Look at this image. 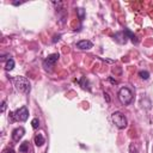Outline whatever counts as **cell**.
I'll return each mask as SVG.
<instances>
[{
  "instance_id": "1",
  "label": "cell",
  "mask_w": 153,
  "mask_h": 153,
  "mask_svg": "<svg viewBox=\"0 0 153 153\" xmlns=\"http://www.w3.org/2000/svg\"><path fill=\"white\" fill-rule=\"evenodd\" d=\"M13 84L16 86V88L22 92V93H29L30 92V82L25 76H14L13 79Z\"/></svg>"
},
{
  "instance_id": "2",
  "label": "cell",
  "mask_w": 153,
  "mask_h": 153,
  "mask_svg": "<svg viewBox=\"0 0 153 153\" xmlns=\"http://www.w3.org/2000/svg\"><path fill=\"white\" fill-rule=\"evenodd\" d=\"M27 117H29V110L26 106H22L18 110H16L14 112H10V120L12 122H14V121L24 122L27 120Z\"/></svg>"
},
{
  "instance_id": "3",
  "label": "cell",
  "mask_w": 153,
  "mask_h": 153,
  "mask_svg": "<svg viewBox=\"0 0 153 153\" xmlns=\"http://www.w3.org/2000/svg\"><path fill=\"white\" fill-rule=\"evenodd\" d=\"M118 99L123 105H128L133 102V92L128 87H122L118 91Z\"/></svg>"
},
{
  "instance_id": "4",
  "label": "cell",
  "mask_w": 153,
  "mask_h": 153,
  "mask_svg": "<svg viewBox=\"0 0 153 153\" xmlns=\"http://www.w3.org/2000/svg\"><path fill=\"white\" fill-rule=\"evenodd\" d=\"M111 120H112V122L115 123V126H116L117 128H120V129H124V128L127 127V118H126V116H124L122 112H120V111L112 112Z\"/></svg>"
},
{
  "instance_id": "5",
  "label": "cell",
  "mask_w": 153,
  "mask_h": 153,
  "mask_svg": "<svg viewBox=\"0 0 153 153\" xmlns=\"http://www.w3.org/2000/svg\"><path fill=\"white\" fill-rule=\"evenodd\" d=\"M59 57H60V55H59L57 53L50 54V55L43 61V67H44V69H45V71H51V67H54V65H55V62L59 60Z\"/></svg>"
},
{
  "instance_id": "6",
  "label": "cell",
  "mask_w": 153,
  "mask_h": 153,
  "mask_svg": "<svg viewBox=\"0 0 153 153\" xmlns=\"http://www.w3.org/2000/svg\"><path fill=\"white\" fill-rule=\"evenodd\" d=\"M114 38H115L116 42H118V43H121V44L126 43V42H127V38H129V36H128V29H124L123 31H120V32L115 33Z\"/></svg>"
},
{
  "instance_id": "7",
  "label": "cell",
  "mask_w": 153,
  "mask_h": 153,
  "mask_svg": "<svg viewBox=\"0 0 153 153\" xmlns=\"http://www.w3.org/2000/svg\"><path fill=\"white\" fill-rule=\"evenodd\" d=\"M25 134V129L23 127H19V128H16L13 131H12V139L13 141H19Z\"/></svg>"
},
{
  "instance_id": "8",
  "label": "cell",
  "mask_w": 153,
  "mask_h": 153,
  "mask_svg": "<svg viewBox=\"0 0 153 153\" xmlns=\"http://www.w3.org/2000/svg\"><path fill=\"white\" fill-rule=\"evenodd\" d=\"M92 42L91 41H87V39H82V41H79L76 43V48H79L80 50H88L92 48Z\"/></svg>"
},
{
  "instance_id": "9",
  "label": "cell",
  "mask_w": 153,
  "mask_h": 153,
  "mask_svg": "<svg viewBox=\"0 0 153 153\" xmlns=\"http://www.w3.org/2000/svg\"><path fill=\"white\" fill-rule=\"evenodd\" d=\"M76 82H78L82 88H85V90H87V91H90V90H91V88H90V85H88V80H87L85 76H82L81 79L76 80Z\"/></svg>"
},
{
  "instance_id": "10",
  "label": "cell",
  "mask_w": 153,
  "mask_h": 153,
  "mask_svg": "<svg viewBox=\"0 0 153 153\" xmlns=\"http://www.w3.org/2000/svg\"><path fill=\"white\" fill-rule=\"evenodd\" d=\"M33 140H35V145L36 146H42L44 142H45V140H44V137H43V135L42 134H36L35 135V137H33Z\"/></svg>"
},
{
  "instance_id": "11",
  "label": "cell",
  "mask_w": 153,
  "mask_h": 153,
  "mask_svg": "<svg viewBox=\"0 0 153 153\" xmlns=\"http://www.w3.org/2000/svg\"><path fill=\"white\" fill-rule=\"evenodd\" d=\"M29 151V142L27 141H24L20 146H19V152L20 153H26Z\"/></svg>"
},
{
  "instance_id": "12",
  "label": "cell",
  "mask_w": 153,
  "mask_h": 153,
  "mask_svg": "<svg viewBox=\"0 0 153 153\" xmlns=\"http://www.w3.org/2000/svg\"><path fill=\"white\" fill-rule=\"evenodd\" d=\"M5 68H6V71H12V69L14 68V60H13V59H10V60H7Z\"/></svg>"
},
{
  "instance_id": "13",
  "label": "cell",
  "mask_w": 153,
  "mask_h": 153,
  "mask_svg": "<svg viewBox=\"0 0 153 153\" xmlns=\"http://www.w3.org/2000/svg\"><path fill=\"white\" fill-rule=\"evenodd\" d=\"M139 75H140V78L143 79V80H147V79L149 78V73H148L147 71H140V72H139Z\"/></svg>"
},
{
  "instance_id": "14",
  "label": "cell",
  "mask_w": 153,
  "mask_h": 153,
  "mask_svg": "<svg viewBox=\"0 0 153 153\" xmlns=\"http://www.w3.org/2000/svg\"><path fill=\"white\" fill-rule=\"evenodd\" d=\"M31 124H32V128L33 129H38L39 128V120L37 117H35L32 121H31Z\"/></svg>"
},
{
  "instance_id": "15",
  "label": "cell",
  "mask_w": 153,
  "mask_h": 153,
  "mask_svg": "<svg viewBox=\"0 0 153 153\" xmlns=\"http://www.w3.org/2000/svg\"><path fill=\"white\" fill-rule=\"evenodd\" d=\"M76 13H78V16H79V19L82 20L84 17H85V12H84V10H82V8H78V10H76Z\"/></svg>"
},
{
  "instance_id": "16",
  "label": "cell",
  "mask_w": 153,
  "mask_h": 153,
  "mask_svg": "<svg viewBox=\"0 0 153 153\" xmlns=\"http://www.w3.org/2000/svg\"><path fill=\"white\" fill-rule=\"evenodd\" d=\"M129 153H137V149H136V147L133 143L129 146Z\"/></svg>"
},
{
  "instance_id": "17",
  "label": "cell",
  "mask_w": 153,
  "mask_h": 153,
  "mask_svg": "<svg viewBox=\"0 0 153 153\" xmlns=\"http://www.w3.org/2000/svg\"><path fill=\"white\" fill-rule=\"evenodd\" d=\"M2 153H16V152H14V149L12 147H7V148H5L2 151Z\"/></svg>"
},
{
  "instance_id": "18",
  "label": "cell",
  "mask_w": 153,
  "mask_h": 153,
  "mask_svg": "<svg viewBox=\"0 0 153 153\" xmlns=\"http://www.w3.org/2000/svg\"><path fill=\"white\" fill-rule=\"evenodd\" d=\"M1 105H2V106H1V111L4 112V111H5V109H6V100H2Z\"/></svg>"
},
{
  "instance_id": "19",
  "label": "cell",
  "mask_w": 153,
  "mask_h": 153,
  "mask_svg": "<svg viewBox=\"0 0 153 153\" xmlns=\"http://www.w3.org/2000/svg\"><path fill=\"white\" fill-rule=\"evenodd\" d=\"M104 98H105V99H106V102H108V103H109V102H110V97H109V94H108V93H106V92H104Z\"/></svg>"
}]
</instances>
